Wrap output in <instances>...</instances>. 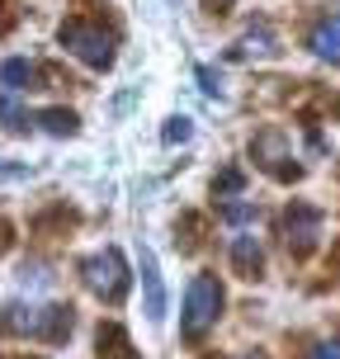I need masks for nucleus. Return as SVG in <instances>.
I'll return each instance as SVG.
<instances>
[{"mask_svg":"<svg viewBox=\"0 0 340 359\" xmlns=\"http://www.w3.org/2000/svg\"><path fill=\"white\" fill-rule=\"evenodd\" d=\"M217 317H222V284H217L213 274H194L189 293H184V317H179L184 341H203L217 326Z\"/></svg>","mask_w":340,"mask_h":359,"instance_id":"1","label":"nucleus"},{"mask_svg":"<svg viewBox=\"0 0 340 359\" xmlns=\"http://www.w3.org/2000/svg\"><path fill=\"white\" fill-rule=\"evenodd\" d=\"M81 279H86V288L95 293V298H104V303H118V298L128 293V265H123V255L114 251V246L86 255V260H81Z\"/></svg>","mask_w":340,"mask_h":359,"instance_id":"2","label":"nucleus"},{"mask_svg":"<svg viewBox=\"0 0 340 359\" xmlns=\"http://www.w3.org/2000/svg\"><path fill=\"white\" fill-rule=\"evenodd\" d=\"M62 48L72 57H81L86 67H95V72H104V67H114V34H104L100 24H86V19H72V24H62Z\"/></svg>","mask_w":340,"mask_h":359,"instance_id":"3","label":"nucleus"},{"mask_svg":"<svg viewBox=\"0 0 340 359\" xmlns=\"http://www.w3.org/2000/svg\"><path fill=\"white\" fill-rule=\"evenodd\" d=\"M5 326H10V331H24V336L62 341V336L72 331V307H10Z\"/></svg>","mask_w":340,"mask_h":359,"instance_id":"4","label":"nucleus"},{"mask_svg":"<svg viewBox=\"0 0 340 359\" xmlns=\"http://www.w3.org/2000/svg\"><path fill=\"white\" fill-rule=\"evenodd\" d=\"M284 232H288V251L307 255L317 246V236H322V208H312V203H288Z\"/></svg>","mask_w":340,"mask_h":359,"instance_id":"5","label":"nucleus"},{"mask_svg":"<svg viewBox=\"0 0 340 359\" xmlns=\"http://www.w3.org/2000/svg\"><path fill=\"white\" fill-rule=\"evenodd\" d=\"M307 48L322 57V62L340 67V15L317 19V24H312V34H307Z\"/></svg>","mask_w":340,"mask_h":359,"instance_id":"6","label":"nucleus"},{"mask_svg":"<svg viewBox=\"0 0 340 359\" xmlns=\"http://www.w3.org/2000/svg\"><path fill=\"white\" fill-rule=\"evenodd\" d=\"M142 288H147V317L161 322L165 317V288H161V269H156V255L142 251Z\"/></svg>","mask_w":340,"mask_h":359,"instance_id":"7","label":"nucleus"},{"mask_svg":"<svg viewBox=\"0 0 340 359\" xmlns=\"http://www.w3.org/2000/svg\"><path fill=\"white\" fill-rule=\"evenodd\" d=\"M232 265H236V274H246V279H255V274H260V265H265V251H260V241H255L251 232L232 236Z\"/></svg>","mask_w":340,"mask_h":359,"instance_id":"8","label":"nucleus"},{"mask_svg":"<svg viewBox=\"0 0 340 359\" xmlns=\"http://www.w3.org/2000/svg\"><path fill=\"white\" fill-rule=\"evenodd\" d=\"M34 81H38V67H34V62H24V57L0 62V86H5V90H34Z\"/></svg>","mask_w":340,"mask_h":359,"instance_id":"9","label":"nucleus"},{"mask_svg":"<svg viewBox=\"0 0 340 359\" xmlns=\"http://www.w3.org/2000/svg\"><path fill=\"white\" fill-rule=\"evenodd\" d=\"M34 123L43 128V133H53V137H72V133H76V114H72V109H43Z\"/></svg>","mask_w":340,"mask_h":359,"instance_id":"10","label":"nucleus"},{"mask_svg":"<svg viewBox=\"0 0 340 359\" xmlns=\"http://www.w3.org/2000/svg\"><path fill=\"white\" fill-rule=\"evenodd\" d=\"M269 53H274V34H269V29H251V34L232 48V57H269Z\"/></svg>","mask_w":340,"mask_h":359,"instance_id":"11","label":"nucleus"},{"mask_svg":"<svg viewBox=\"0 0 340 359\" xmlns=\"http://www.w3.org/2000/svg\"><path fill=\"white\" fill-rule=\"evenodd\" d=\"M161 137H165V147H175V142H189V137H194V123H189L184 114H175V118H165Z\"/></svg>","mask_w":340,"mask_h":359,"instance_id":"12","label":"nucleus"},{"mask_svg":"<svg viewBox=\"0 0 340 359\" xmlns=\"http://www.w3.org/2000/svg\"><path fill=\"white\" fill-rule=\"evenodd\" d=\"M217 198H241V170H222V180L213 184Z\"/></svg>","mask_w":340,"mask_h":359,"instance_id":"13","label":"nucleus"},{"mask_svg":"<svg viewBox=\"0 0 340 359\" xmlns=\"http://www.w3.org/2000/svg\"><path fill=\"white\" fill-rule=\"evenodd\" d=\"M0 118H5V123H15V128H24V109L15 104V95H10L5 86H0Z\"/></svg>","mask_w":340,"mask_h":359,"instance_id":"14","label":"nucleus"},{"mask_svg":"<svg viewBox=\"0 0 340 359\" xmlns=\"http://www.w3.org/2000/svg\"><path fill=\"white\" fill-rule=\"evenodd\" d=\"M307 359H340V341H322Z\"/></svg>","mask_w":340,"mask_h":359,"instance_id":"15","label":"nucleus"},{"mask_svg":"<svg viewBox=\"0 0 340 359\" xmlns=\"http://www.w3.org/2000/svg\"><path fill=\"white\" fill-rule=\"evenodd\" d=\"M227 217L232 222H246V217H255V203H227Z\"/></svg>","mask_w":340,"mask_h":359,"instance_id":"16","label":"nucleus"},{"mask_svg":"<svg viewBox=\"0 0 340 359\" xmlns=\"http://www.w3.org/2000/svg\"><path fill=\"white\" fill-rule=\"evenodd\" d=\"M198 81H203V90H208V95H222V81H217L208 67H198Z\"/></svg>","mask_w":340,"mask_h":359,"instance_id":"17","label":"nucleus"},{"mask_svg":"<svg viewBox=\"0 0 340 359\" xmlns=\"http://www.w3.org/2000/svg\"><path fill=\"white\" fill-rule=\"evenodd\" d=\"M19 175H29L24 165H0V180H19Z\"/></svg>","mask_w":340,"mask_h":359,"instance_id":"18","label":"nucleus"}]
</instances>
